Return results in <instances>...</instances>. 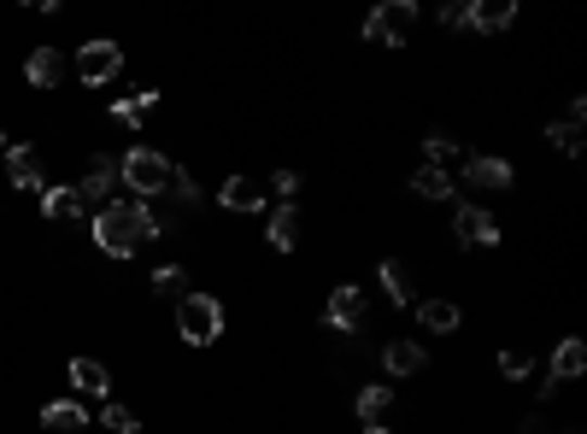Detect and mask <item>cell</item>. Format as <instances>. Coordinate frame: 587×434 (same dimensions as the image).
<instances>
[{"label": "cell", "instance_id": "1", "mask_svg": "<svg viewBox=\"0 0 587 434\" xmlns=\"http://www.w3.org/2000/svg\"><path fill=\"white\" fill-rule=\"evenodd\" d=\"M165 224L153 206H141V200H106V206L94 212V247L106 258H130L141 253L148 241H159Z\"/></svg>", "mask_w": 587, "mask_h": 434}, {"label": "cell", "instance_id": "2", "mask_svg": "<svg viewBox=\"0 0 587 434\" xmlns=\"http://www.w3.org/2000/svg\"><path fill=\"white\" fill-rule=\"evenodd\" d=\"M224 323H229V317H224L218 294H194V288H189V294L177 299V335L189 346H212L224 335Z\"/></svg>", "mask_w": 587, "mask_h": 434}, {"label": "cell", "instance_id": "3", "mask_svg": "<svg viewBox=\"0 0 587 434\" xmlns=\"http://www.w3.org/2000/svg\"><path fill=\"white\" fill-rule=\"evenodd\" d=\"M118 182L130 188L141 206H148V200H159L165 188H170V158L153 153V148H130V153L118 158Z\"/></svg>", "mask_w": 587, "mask_h": 434}, {"label": "cell", "instance_id": "4", "mask_svg": "<svg viewBox=\"0 0 587 434\" xmlns=\"http://www.w3.org/2000/svg\"><path fill=\"white\" fill-rule=\"evenodd\" d=\"M411 30H418V0H382V7L365 18L370 48H406Z\"/></svg>", "mask_w": 587, "mask_h": 434}, {"label": "cell", "instance_id": "5", "mask_svg": "<svg viewBox=\"0 0 587 434\" xmlns=\"http://www.w3.org/2000/svg\"><path fill=\"white\" fill-rule=\"evenodd\" d=\"M323 323H329V329H341V335H359V329L370 323V299H365V288H359V282H335V288H329V299H323Z\"/></svg>", "mask_w": 587, "mask_h": 434}, {"label": "cell", "instance_id": "6", "mask_svg": "<svg viewBox=\"0 0 587 434\" xmlns=\"http://www.w3.org/2000/svg\"><path fill=\"white\" fill-rule=\"evenodd\" d=\"M71 71H77L82 89H106V82L124 71V48H118V41H106V36H100V41H82V48H77V65H71Z\"/></svg>", "mask_w": 587, "mask_h": 434}, {"label": "cell", "instance_id": "7", "mask_svg": "<svg viewBox=\"0 0 587 434\" xmlns=\"http://www.w3.org/2000/svg\"><path fill=\"white\" fill-rule=\"evenodd\" d=\"M452 241H458V253H488V247H499V241H506V229H499L494 212L458 206V212H452Z\"/></svg>", "mask_w": 587, "mask_h": 434}, {"label": "cell", "instance_id": "8", "mask_svg": "<svg viewBox=\"0 0 587 434\" xmlns=\"http://www.w3.org/2000/svg\"><path fill=\"white\" fill-rule=\"evenodd\" d=\"M511 182H518L511 158H499V153H476V158H464V188H482V194H506Z\"/></svg>", "mask_w": 587, "mask_h": 434}, {"label": "cell", "instance_id": "9", "mask_svg": "<svg viewBox=\"0 0 587 434\" xmlns=\"http://www.w3.org/2000/svg\"><path fill=\"white\" fill-rule=\"evenodd\" d=\"M265 182L259 177H224V188H218V206L224 212H241V217H247V212H265Z\"/></svg>", "mask_w": 587, "mask_h": 434}, {"label": "cell", "instance_id": "10", "mask_svg": "<svg viewBox=\"0 0 587 434\" xmlns=\"http://www.w3.org/2000/svg\"><path fill=\"white\" fill-rule=\"evenodd\" d=\"M418 329H429V335H458V329H464V311H458V299L429 294V299H418Z\"/></svg>", "mask_w": 587, "mask_h": 434}, {"label": "cell", "instance_id": "11", "mask_svg": "<svg viewBox=\"0 0 587 434\" xmlns=\"http://www.w3.org/2000/svg\"><path fill=\"white\" fill-rule=\"evenodd\" d=\"M511 24H518V0H470V30L506 36Z\"/></svg>", "mask_w": 587, "mask_h": 434}, {"label": "cell", "instance_id": "12", "mask_svg": "<svg viewBox=\"0 0 587 434\" xmlns=\"http://www.w3.org/2000/svg\"><path fill=\"white\" fill-rule=\"evenodd\" d=\"M582 124H587V100L576 94V100H570V112H564V118L547 124V141H552V148L564 153V158H576V153H582Z\"/></svg>", "mask_w": 587, "mask_h": 434}, {"label": "cell", "instance_id": "13", "mask_svg": "<svg viewBox=\"0 0 587 434\" xmlns=\"http://www.w3.org/2000/svg\"><path fill=\"white\" fill-rule=\"evenodd\" d=\"M547 375H552V382H582V375H587V341H582V335H564V341H558Z\"/></svg>", "mask_w": 587, "mask_h": 434}, {"label": "cell", "instance_id": "14", "mask_svg": "<svg viewBox=\"0 0 587 434\" xmlns=\"http://www.w3.org/2000/svg\"><path fill=\"white\" fill-rule=\"evenodd\" d=\"M65 382L77 387V394H89V399H106L112 394V375H106V365H100V358H71L65 365Z\"/></svg>", "mask_w": 587, "mask_h": 434}, {"label": "cell", "instance_id": "15", "mask_svg": "<svg viewBox=\"0 0 587 434\" xmlns=\"http://www.w3.org/2000/svg\"><path fill=\"white\" fill-rule=\"evenodd\" d=\"M24 82H30V89H60L65 82V53L60 48H36L30 60H24Z\"/></svg>", "mask_w": 587, "mask_h": 434}, {"label": "cell", "instance_id": "16", "mask_svg": "<svg viewBox=\"0 0 587 434\" xmlns=\"http://www.w3.org/2000/svg\"><path fill=\"white\" fill-rule=\"evenodd\" d=\"M382 370H388V375H423L429 353L418 341H388V346H382Z\"/></svg>", "mask_w": 587, "mask_h": 434}, {"label": "cell", "instance_id": "17", "mask_svg": "<svg viewBox=\"0 0 587 434\" xmlns=\"http://www.w3.org/2000/svg\"><path fill=\"white\" fill-rule=\"evenodd\" d=\"M265 247H270V253H294V247H299V212H294V206H277V212H270Z\"/></svg>", "mask_w": 587, "mask_h": 434}, {"label": "cell", "instance_id": "18", "mask_svg": "<svg viewBox=\"0 0 587 434\" xmlns=\"http://www.w3.org/2000/svg\"><path fill=\"white\" fill-rule=\"evenodd\" d=\"M112 182H118V158H106V153H100L94 165H89V177L77 182L82 206H94V200H106V194H112Z\"/></svg>", "mask_w": 587, "mask_h": 434}, {"label": "cell", "instance_id": "19", "mask_svg": "<svg viewBox=\"0 0 587 434\" xmlns=\"http://www.w3.org/2000/svg\"><path fill=\"white\" fill-rule=\"evenodd\" d=\"M82 212L89 206H82L77 188H48V194H41V217H48V224H77Z\"/></svg>", "mask_w": 587, "mask_h": 434}, {"label": "cell", "instance_id": "20", "mask_svg": "<svg viewBox=\"0 0 587 434\" xmlns=\"http://www.w3.org/2000/svg\"><path fill=\"white\" fill-rule=\"evenodd\" d=\"M353 411H359L365 423H382V417L394 411V387H388V382H370V387H359V394H353Z\"/></svg>", "mask_w": 587, "mask_h": 434}, {"label": "cell", "instance_id": "21", "mask_svg": "<svg viewBox=\"0 0 587 434\" xmlns=\"http://www.w3.org/2000/svg\"><path fill=\"white\" fill-rule=\"evenodd\" d=\"M7 177H12V188H41V158H36V148H7Z\"/></svg>", "mask_w": 587, "mask_h": 434}, {"label": "cell", "instance_id": "22", "mask_svg": "<svg viewBox=\"0 0 587 434\" xmlns=\"http://www.w3.org/2000/svg\"><path fill=\"white\" fill-rule=\"evenodd\" d=\"M377 282H382V294H388V306H411V270L399 265V258H382Z\"/></svg>", "mask_w": 587, "mask_h": 434}, {"label": "cell", "instance_id": "23", "mask_svg": "<svg viewBox=\"0 0 587 434\" xmlns=\"http://www.w3.org/2000/svg\"><path fill=\"white\" fill-rule=\"evenodd\" d=\"M411 194H418V200H452V177H447V165H423V170H411Z\"/></svg>", "mask_w": 587, "mask_h": 434}, {"label": "cell", "instance_id": "24", "mask_svg": "<svg viewBox=\"0 0 587 434\" xmlns=\"http://www.w3.org/2000/svg\"><path fill=\"white\" fill-rule=\"evenodd\" d=\"M41 423H48L53 434H71V429L89 423V411H82L77 399H53V405H41Z\"/></svg>", "mask_w": 587, "mask_h": 434}, {"label": "cell", "instance_id": "25", "mask_svg": "<svg viewBox=\"0 0 587 434\" xmlns=\"http://www.w3.org/2000/svg\"><path fill=\"white\" fill-rule=\"evenodd\" d=\"M153 106H159V89H136L130 100H112V118H118V124H130V129H136V124H141V118H148V112H153Z\"/></svg>", "mask_w": 587, "mask_h": 434}, {"label": "cell", "instance_id": "26", "mask_svg": "<svg viewBox=\"0 0 587 434\" xmlns=\"http://www.w3.org/2000/svg\"><path fill=\"white\" fill-rule=\"evenodd\" d=\"M153 294H159V299H182V294H189V270H182V265H159V270H153Z\"/></svg>", "mask_w": 587, "mask_h": 434}, {"label": "cell", "instance_id": "27", "mask_svg": "<svg viewBox=\"0 0 587 434\" xmlns=\"http://www.w3.org/2000/svg\"><path fill=\"white\" fill-rule=\"evenodd\" d=\"M100 429H112V434H136V429H141V417L130 411V405L106 399V411H100Z\"/></svg>", "mask_w": 587, "mask_h": 434}, {"label": "cell", "instance_id": "28", "mask_svg": "<svg viewBox=\"0 0 587 434\" xmlns=\"http://www.w3.org/2000/svg\"><path fill=\"white\" fill-rule=\"evenodd\" d=\"M494 365H499V375H506V382H523V375L535 370V358H528L523 346H506V353H499Z\"/></svg>", "mask_w": 587, "mask_h": 434}, {"label": "cell", "instance_id": "29", "mask_svg": "<svg viewBox=\"0 0 587 434\" xmlns=\"http://www.w3.org/2000/svg\"><path fill=\"white\" fill-rule=\"evenodd\" d=\"M423 153H429V165H447V158L458 153V141L447 136V129H429V136H423Z\"/></svg>", "mask_w": 587, "mask_h": 434}, {"label": "cell", "instance_id": "30", "mask_svg": "<svg viewBox=\"0 0 587 434\" xmlns=\"http://www.w3.org/2000/svg\"><path fill=\"white\" fill-rule=\"evenodd\" d=\"M165 194H177L182 206H194V200H200V188H194V177H189V170H170V188H165Z\"/></svg>", "mask_w": 587, "mask_h": 434}, {"label": "cell", "instance_id": "31", "mask_svg": "<svg viewBox=\"0 0 587 434\" xmlns=\"http://www.w3.org/2000/svg\"><path fill=\"white\" fill-rule=\"evenodd\" d=\"M441 24H447V30H470V0H447V7H441Z\"/></svg>", "mask_w": 587, "mask_h": 434}, {"label": "cell", "instance_id": "32", "mask_svg": "<svg viewBox=\"0 0 587 434\" xmlns=\"http://www.w3.org/2000/svg\"><path fill=\"white\" fill-rule=\"evenodd\" d=\"M270 194L294 200V194H299V170H277V177H270Z\"/></svg>", "mask_w": 587, "mask_h": 434}]
</instances>
